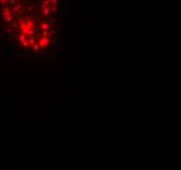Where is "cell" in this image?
Here are the masks:
<instances>
[{"mask_svg": "<svg viewBox=\"0 0 181 170\" xmlns=\"http://www.w3.org/2000/svg\"><path fill=\"white\" fill-rule=\"evenodd\" d=\"M5 3H8V0H0V5H4Z\"/></svg>", "mask_w": 181, "mask_h": 170, "instance_id": "12", "label": "cell"}, {"mask_svg": "<svg viewBox=\"0 0 181 170\" xmlns=\"http://www.w3.org/2000/svg\"><path fill=\"white\" fill-rule=\"evenodd\" d=\"M41 11H42L41 13H42L43 16H50V15H51V7H44V8H42Z\"/></svg>", "mask_w": 181, "mask_h": 170, "instance_id": "5", "label": "cell"}, {"mask_svg": "<svg viewBox=\"0 0 181 170\" xmlns=\"http://www.w3.org/2000/svg\"><path fill=\"white\" fill-rule=\"evenodd\" d=\"M51 41H52V37H42V35H41V38H39V41H38V42H39L41 47L43 48V47L48 46Z\"/></svg>", "mask_w": 181, "mask_h": 170, "instance_id": "2", "label": "cell"}, {"mask_svg": "<svg viewBox=\"0 0 181 170\" xmlns=\"http://www.w3.org/2000/svg\"><path fill=\"white\" fill-rule=\"evenodd\" d=\"M11 28H12L13 30H17V29L20 28V25H18V21H12V22H11Z\"/></svg>", "mask_w": 181, "mask_h": 170, "instance_id": "7", "label": "cell"}, {"mask_svg": "<svg viewBox=\"0 0 181 170\" xmlns=\"http://www.w3.org/2000/svg\"><path fill=\"white\" fill-rule=\"evenodd\" d=\"M16 2H17V0H8V3H9V5H12V7H13V5L16 4Z\"/></svg>", "mask_w": 181, "mask_h": 170, "instance_id": "10", "label": "cell"}, {"mask_svg": "<svg viewBox=\"0 0 181 170\" xmlns=\"http://www.w3.org/2000/svg\"><path fill=\"white\" fill-rule=\"evenodd\" d=\"M17 38H18V42H20V43H24V42L28 41V35H25L24 33H20Z\"/></svg>", "mask_w": 181, "mask_h": 170, "instance_id": "6", "label": "cell"}, {"mask_svg": "<svg viewBox=\"0 0 181 170\" xmlns=\"http://www.w3.org/2000/svg\"><path fill=\"white\" fill-rule=\"evenodd\" d=\"M17 12H22V5L18 3V4H15L12 7V13H17Z\"/></svg>", "mask_w": 181, "mask_h": 170, "instance_id": "4", "label": "cell"}, {"mask_svg": "<svg viewBox=\"0 0 181 170\" xmlns=\"http://www.w3.org/2000/svg\"><path fill=\"white\" fill-rule=\"evenodd\" d=\"M33 9H34V7H33V5H29V7H26V11H28V12H31Z\"/></svg>", "mask_w": 181, "mask_h": 170, "instance_id": "11", "label": "cell"}, {"mask_svg": "<svg viewBox=\"0 0 181 170\" xmlns=\"http://www.w3.org/2000/svg\"><path fill=\"white\" fill-rule=\"evenodd\" d=\"M51 2V5H57L59 4V0H50Z\"/></svg>", "mask_w": 181, "mask_h": 170, "instance_id": "9", "label": "cell"}, {"mask_svg": "<svg viewBox=\"0 0 181 170\" xmlns=\"http://www.w3.org/2000/svg\"><path fill=\"white\" fill-rule=\"evenodd\" d=\"M24 2H25V3H26V2H29V0H24Z\"/></svg>", "mask_w": 181, "mask_h": 170, "instance_id": "13", "label": "cell"}, {"mask_svg": "<svg viewBox=\"0 0 181 170\" xmlns=\"http://www.w3.org/2000/svg\"><path fill=\"white\" fill-rule=\"evenodd\" d=\"M5 33H7L8 35H13V34H15V30H13L11 26H9V28L7 26V28H5Z\"/></svg>", "mask_w": 181, "mask_h": 170, "instance_id": "8", "label": "cell"}, {"mask_svg": "<svg viewBox=\"0 0 181 170\" xmlns=\"http://www.w3.org/2000/svg\"><path fill=\"white\" fill-rule=\"evenodd\" d=\"M50 28H52V26L50 25L48 20H46V21H42V22H39V29H41V32H43V30H50Z\"/></svg>", "mask_w": 181, "mask_h": 170, "instance_id": "3", "label": "cell"}, {"mask_svg": "<svg viewBox=\"0 0 181 170\" xmlns=\"http://www.w3.org/2000/svg\"><path fill=\"white\" fill-rule=\"evenodd\" d=\"M2 17H3V20H4L7 24H11V22L13 21V13H12V11H11L9 8H4V9H3Z\"/></svg>", "mask_w": 181, "mask_h": 170, "instance_id": "1", "label": "cell"}]
</instances>
